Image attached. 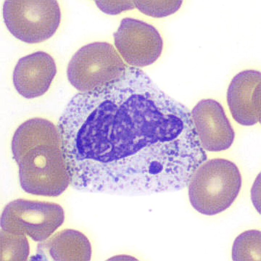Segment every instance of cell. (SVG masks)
I'll use <instances>...</instances> for the list:
<instances>
[{
	"label": "cell",
	"mask_w": 261,
	"mask_h": 261,
	"mask_svg": "<svg viewBox=\"0 0 261 261\" xmlns=\"http://www.w3.org/2000/svg\"><path fill=\"white\" fill-rule=\"evenodd\" d=\"M58 130L80 191H176L207 161L191 113L135 67L102 88L75 94Z\"/></svg>",
	"instance_id": "6da1fadb"
},
{
	"label": "cell",
	"mask_w": 261,
	"mask_h": 261,
	"mask_svg": "<svg viewBox=\"0 0 261 261\" xmlns=\"http://www.w3.org/2000/svg\"><path fill=\"white\" fill-rule=\"evenodd\" d=\"M11 148L27 193L58 197L71 184L59 130L51 121L36 118L24 122L15 130Z\"/></svg>",
	"instance_id": "7a4b0ae2"
},
{
	"label": "cell",
	"mask_w": 261,
	"mask_h": 261,
	"mask_svg": "<svg viewBox=\"0 0 261 261\" xmlns=\"http://www.w3.org/2000/svg\"><path fill=\"white\" fill-rule=\"evenodd\" d=\"M242 187L238 166L225 159L202 163L190 178L189 197L197 212L214 216L224 212L236 200Z\"/></svg>",
	"instance_id": "3957f363"
},
{
	"label": "cell",
	"mask_w": 261,
	"mask_h": 261,
	"mask_svg": "<svg viewBox=\"0 0 261 261\" xmlns=\"http://www.w3.org/2000/svg\"><path fill=\"white\" fill-rule=\"evenodd\" d=\"M127 66L113 45L94 42L80 48L68 63L67 75L82 93L92 92L116 82Z\"/></svg>",
	"instance_id": "277c9868"
},
{
	"label": "cell",
	"mask_w": 261,
	"mask_h": 261,
	"mask_svg": "<svg viewBox=\"0 0 261 261\" xmlns=\"http://www.w3.org/2000/svg\"><path fill=\"white\" fill-rule=\"evenodd\" d=\"M3 18L15 38L37 44L56 34L61 13L56 0H7L3 5Z\"/></svg>",
	"instance_id": "5b68a950"
},
{
	"label": "cell",
	"mask_w": 261,
	"mask_h": 261,
	"mask_svg": "<svg viewBox=\"0 0 261 261\" xmlns=\"http://www.w3.org/2000/svg\"><path fill=\"white\" fill-rule=\"evenodd\" d=\"M63 207L55 202L18 199L5 206L2 231L23 234L37 242L48 240L64 222Z\"/></svg>",
	"instance_id": "8992f818"
},
{
	"label": "cell",
	"mask_w": 261,
	"mask_h": 261,
	"mask_svg": "<svg viewBox=\"0 0 261 261\" xmlns=\"http://www.w3.org/2000/svg\"><path fill=\"white\" fill-rule=\"evenodd\" d=\"M113 36L116 49L130 66L140 68L153 64L162 53L161 34L152 25L142 20L123 19Z\"/></svg>",
	"instance_id": "52a82bcc"
},
{
	"label": "cell",
	"mask_w": 261,
	"mask_h": 261,
	"mask_svg": "<svg viewBox=\"0 0 261 261\" xmlns=\"http://www.w3.org/2000/svg\"><path fill=\"white\" fill-rule=\"evenodd\" d=\"M191 116L204 150L220 152L232 145L234 130L219 102L211 99H202L192 109Z\"/></svg>",
	"instance_id": "ba28073f"
},
{
	"label": "cell",
	"mask_w": 261,
	"mask_h": 261,
	"mask_svg": "<svg viewBox=\"0 0 261 261\" xmlns=\"http://www.w3.org/2000/svg\"><path fill=\"white\" fill-rule=\"evenodd\" d=\"M261 73L254 70L240 72L228 86L227 102L233 119L245 126L260 122Z\"/></svg>",
	"instance_id": "9c48e42d"
},
{
	"label": "cell",
	"mask_w": 261,
	"mask_h": 261,
	"mask_svg": "<svg viewBox=\"0 0 261 261\" xmlns=\"http://www.w3.org/2000/svg\"><path fill=\"white\" fill-rule=\"evenodd\" d=\"M56 73L53 57L44 51H36L19 60L13 71V84L22 97L33 99L47 92Z\"/></svg>",
	"instance_id": "30bf717a"
},
{
	"label": "cell",
	"mask_w": 261,
	"mask_h": 261,
	"mask_svg": "<svg viewBox=\"0 0 261 261\" xmlns=\"http://www.w3.org/2000/svg\"><path fill=\"white\" fill-rule=\"evenodd\" d=\"M92 247L80 231L65 229L39 244L36 260H90Z\"/></svg>",
	"instance_id": "8fae6325"
},
{
	"label": "cell",
	"mask_w": 261,
	"mask_h": 261,
	"mask_svg": "<svg viewBox=\"0 0 261 261\" xmlns=\"http://www.w3.org/2000/svg\"><path fill=\"white\" fill-rule=\"evenodd\" d=\"M260 238L258 230H249L239 235L233 245V260L260 261Z\"/></svg>",
	"instance_id": "7c38bea8"
},
{
	"label": "cell",
	"mask_w": 261,
	"mask_h": 261,
	"mask_svg": "<svg viewBox=\"0 0 261 261\" xmlns=\"http://www.w3.org/2000/svg\"><path fill=\"white\" fill-rule=\"evenodd\" d=\"M30 247L27 236L1 231V260H27Z\"/></svg>",
	"instance_id": "4fadbf2b"
},
{
	"label": "cell",
	"mask_w": 261,
	"mask_h": 261,
	"mask_svg": "<svg viewBox=\"0 0 261 261\" xmlns=\"http://www.w3.org/2000/svg\"><path fill=\"white\" fill-rule=\"evenodd\" d=\"M133 2L135 8L140 10L141 13L153 18H163V17H167L173 14L180 9L183 3L178 0H175V1L135 0Z\"/></svg>",
	"instance_id": "5bb4252c"
},
{
	"label": "cell",
	"mask_w": 261,
	"mask_h": 261,
	"mask_svg": "<svg viewBox=\"0 0 261 261\" xmlns=\"http://www.w3.org/2000/svg\"><path fill=\"white\" fill-rule=\"evenodd\" d=\"M96 5L103 13L108 15H117L126 10L135 9L133 1H95Z\"/></svg>",
	"instance_id": "9a60e30c"
}]
</instances>
